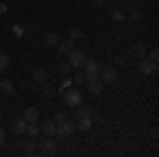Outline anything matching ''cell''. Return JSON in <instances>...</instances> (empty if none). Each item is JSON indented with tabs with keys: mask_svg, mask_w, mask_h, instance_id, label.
Listing matches in <instances>:
<instances>
[{
	"mask_svg": "<svg viewBox=\"0 0 159 157\" xmlns=\"http://www.w3.org/2000/svg\"><path fill=\"white\" fill-rule=\"evenodd\" d=\"M61 100H64V104H66V106L76 109V106L83 102V96H81V91H79V89H66V91L61 94Z\"/></svg>",
	"mask_w": 159,
	"mask_h": 157,
	"instance_id": "1",
	"label": "cell"
},
{
	"mask_svg": "<svg viewBox=\"0 0 159 157\" xmlns=\"http://www.w3.org/2000/svg\"><path fill=\"white\" fill-rule=\"evenodd\" d=\"M85 60H87V55L81 51V49H72V51L68 53V64H70L72 68H83Z\"/></svg>",
	"mask_w": 159,
	"mask_h": 157,
	"instance_id": "2",
	"label": "cell"
},
{
	"mask_svg": "<svg viewBox=\"0 0 159 157\" xmlns=\"http://www.w3.org/2000/svg\"><path fill=\"white\" fill-rule=\"evenodd\" d=\"M74 130H76V123L74 121H61V123H57V132H55V136H60V138H68V136H72Z\"/></svg>",
	"mask_w": 159,
	"mask_h": 157,
	"instance_id": "3",
	"label": "cell"
},
{
	"mask_svg": "<svg viewBox=\"0 0 159 157\" xmlns=\"http://www.w3.org/2000/svg\"><path fill=\"white\" fill-rule=\"evenodd\" d=\"M85 85H87V89H89V94H93V96H100L102 94V79H100L98 74H93V76H87V81H85Z\"/></svg>",
	"mask_w": 159,
	"mask_h": 157,
	"instance_id": "4",
	"label": "cell"
},
{
	"mask_svg": "<svg viewBox=\"0 0 159 157\" xmlns=\"http://www.w3.org/2000/svg\"><path fill=\"white\" fill-rule=\"evenodd\" d=\"M100 70H102V64H100L98 60H93V58H87L85 60V64H83V72H85L87 76L100 74Z\"/></svg>",
	"mask_w": 159,
	"mask_h": 157,
	"instance_id": "5",
	"label": "cell"
},
{
	"mask_svg": "<svg viewBox=\"0 0 159 157\" xmlns=\"http://www.w3.org/2000/svg\"><path fill=\"white\" fill-rule=\"evenodd\" d=\"M138 70H140V74H144V76H151V74H157V62H151V60L140 62Z\"/></svg>",
	"mask_w": 159,
	"mask_h": 157,
	"instance_id": "6",
	"label": "cell"
},
{
	"mask_svg": "<svg viewBox=\"0 0 159 157\" xmlns=\"http://www.w3.org/2000/svg\"><path fill=\"white\" fill-rule=\"evenodd\" d=\"M100 74H102V76H100V79H102V83H110V85H112L115 81H117V68H112V66L102 68Z\"/></svg>",
	"mask_w": 159,
	"mask_h": 157,
	"instance_id": "7",
	"label": "cell"
},
{
	"mask_svg": "<svg viewBox=\"0 0 159 157\" xmlns=\"http://www.w3.org/2000/svg\"><path fill=\"white\" fill-rule=\"evenodd\" d=\"M25 125H28V121L21 117V119H13L11 121V132L15 134V136H21V134H25Z\"/></svg>",
	"mask_w": 159,
	"mask_h": 157,
	"instance_id": "8",
	"label": "cell"
},
{
	"mask_svg": "<svg viewBox=\"0 0 159 157\" xmlns=\"http://www.w3.org/2000/svg\"><path fill=\"white\" fill-rule=\"evenodd\" d=\"M40 151H43V155H53V153L57 151V145H55V140H53V138H47V140H43V145H40Z\"/></svg>",
	"mask_w": 159,
	"mask_h": 157,
	"instance_id": "9",
	"label": "cell"
},
{
	"mask_svg": "<svg viewBox=\"0 0 159 157\" xmlns=\"http://www.w3.org/2000/svg\"><path fill=\"white\" fill-rule=\"evenodd\" d=\"M72 49H74V40H70V38H68V40H61V43H57V51H60L61 58H64V55H68Z\"/></svg>",
	"mask_w": 159,
	"mask_h": 157,
	"instance_id": "10",
	"label": "cell"
},
{
	"mask_svg": "<svg viewBox=\"0 0 159 157\" xmlns=\"http://www.w3.org/2000/svg\"><path fill=\"white\" fill-rule=\"evenodd\" d=\"M38 117H40V113H38V109H34V106H28L24 113V119L28 121V123H36Z\"/></svg>",
	"mask_w": 159,
	"mask_h": 157,
	"instance_id": "11",
	"label": "cell"
},
{
	"mask_svg": "<svg viewBox=\"0 0 159 157\" xmlns=\"http://www.w3.org/2000/svg\"><path fill=\"white\" fill-rule=\"evenodd\" d=\"M43 132H45V136H55V132H57V123L53 119H45V123H43Z\"/></svg>",
	"mask_w": 159,
	"mask_h": 157,
	"instance_id": "12",
	"label": "cell"
},
{
	"mask_svg": "<svg viewBox=\"0 0 159 157\" xmlns=\"http://www.w3.org/2000/svg\"><path fill=\"white\" fill-rule=\"evenodd\" d=\"M91 125H93V117H83V119H79V123H76V130H81V132H89Z\"/></svg>",
	"mask_w": 159,
	"mask_h": 157,
	"instance_id": "13",
	"label": "cell"
},
{
	"mask_svg": "<svg viewBox=\"0 0 159 157\" xmlns=\"http://www.w3.org/2000/svg\"><path fill=\"white\" fill-rule=\"evenodd\" d=\"M32 76H34V81H36V83H45L49 74H47L45 68H34V70H32Z\"/></svg>",
	"mask_w": 159,
	"mask_h": 157,
	"instance_id": "14",
	"label": "cell"
},
{
	"mask_svg": "<svg viewBox=\"0 0 159 157\" xmlns=\"http://www.w3.org/2000/svg\"><path fill=\"white\" fill-rule=\"evenodd\" d=\"M43 40H45V45H47V47H57V43H60V38H57L55 32H47Z\"/></svg>",
	"mask_w": 159,
	"mask_h": 157,
	"instance_id": "15",
	"label": "cell"
},
{
	"mask_svg": "<svg viewBox=\"0 0 159 157\" xmlns=\"http://www.w3.org/2000/svg\"><path fill=\"white\" fill-rule=\"evenodd\" d=\"M76 117H79V119H83V117H93V110L89 109V106L79 104V106H76Z\"/></svg>",
	"mask_w": 159,
	"mask_h": 157,
	"instance_id": "16",
	"label": "cell"
},
{
	"mask_svg": "<svg viewBox=\"0 0 159 157\" xmlns=\"http://www.w3.org/2000/svg\"><path fill=\"white\" fill-rule=\"evenodd\" d=\"M0 89H2V94L11 96L13 94V83L9 81V79H0Z\"/></svg>",
	"mask_w": 159,
	"mask_h": 157,
	"instance_id": "17",
	"label": "cell"
},
{
	"mask_svg": "<svg viewBox=\"0 0 159 157\" xmlns=\"http://www.w3.org/2000/svg\"><path fill=\"white\" fill-rule=\"evenodd\" d=\"M132 53H134L136 58H144V55H147V47H144L142 43H138V45H134V49H132Z\"/></svg>",
	"mask_w": 159,
	"mask_h": 157,
	"instance_id": "18",
	"label": "cell"
},
{
	"mask_svg": "<svg viewBox=\"0 0 159 157\" xmlns=\"http://www.w3.org/2000/svg\"><path fill=\"white\" fill-rule=\"evenodd\" d=\"M110 17H112L115 21H119V24L125 21V13H123L121 9H112V11H110Z\"/></svg>",
	"mask_w": 159,
	"mask_h": 157,
	"instance_id": "19",
	"label": "cell"
},
{
	"mask_svg": "<svg viewBox=\"0 0 159 157\" xmlns=\"http://www.w3.org/2000/svg\"><path fill=\"white\" fill-rule=\"evenodd\" d=\"M25 134H30L32 138H36L38 134H40V127L34 125V123H28V125H25Z\"/></svg>",
	"mask_w": 159,
	"mask_h": 157,
	"instance_id": "20",
	"label": "cell"
},
{
	"mask_svg": "<svg viewBox=\"0 0 159 157\" xmlns=\"http://www.w3.org/2000/svg\"><path fill=\"white\" fill-rule=\"evenodd\" d=\"M9 66H11V58L4 55V53H0V72H4Z\"/></svg>",
	"mask_w": 159,
	"mask_h": 157,
	"instance_id": "21",
	"label": "cell"
},
{
	"mask_svg": "<svg viewBox=\"0 0 159 157\" xmlns=\"http://www.w3.org/2000/svg\"><path fill=\"white\" fill-rule=\"evenodd\" d=\"M70 68H72V66H70L68 62H60V64H57V72H60V74H68V72H70Z\"/></svg>",
	"mask_w": 159,
	"mask_h": 157,
	"instance_id": "22",
	"label": "cell"
},
{
	"mask_svg": "<svg viewBox=\"0 0 159 157\" xmlns=\"http://www.w3.org/2000/svg\"><path fill=\"white\" fill-rule=\"evenodd\" d=\"M83 38V30L81 28H70V40H79Z\"/></svg>",
	"mask_w": 159,
	"mask_h": 157,
	"instance_id": "23",
	"label": "cell"
},
{
	"mask_svg": "<svg viewBox=\"0 0 159 157\" xmlns=\"http://www.w3.org/2000/svg\"><path fill=\"white\" fill-rule=\"evenodd\" d=\"M72 81H74L76 85H85V81H87V74H85V72H76V74L72 76Z\"/></svg>",
	"mask_w": 159,
	"mask_h": 157,
	"instance_id": "24",
	"label": "cell"
},
{
	"mask_svg": "<svg viewBox=\"0 0 159 157\" xmlns=\"http://www.w3.org/2000/svg\"><path fill=\"white\" fill-rule=\"evenodd\" d=\"M129 19H132V21H140V19H142V13L138 11V9H132V11H129Z\"/></svg>",
	"mask_w": 159,
	"mask_h": 157,
	"instance_id": "25",
	"label": "cell"
},
{
	"mask_svg": "<svg viewBox=\"0 0 159 157\" xmlns=\"http://www.w3.org/2000/svg\"><path fill=\"white\" fill-rule=\"evenodd\" d=\"M21 149H24V153L32 155V153H34V142H24V145H21Z\"/></svg>",
	"mask_w": 159,
	"mask_h": 157,
	"instance_id": "26",
	"label": "cell"
},
{
	"mask_svg": "<svg viewBox=\"0 0 159 157\" xmlns=\"http://www.w3.org/2000/svg\"><path fill=\"white\" fill-rule=\"evenodd\" d=\"M66 119H68V117H66V113H64V110H57V113H55V117H53L55 123H61V121H66Z\"/></svg>",
	"mask_w": 159,
	"mask_h": 157,
	"instance_id": "27",
	"label": "cell"
},
{
	"mask_svg": "<svg viewBox=\"0 0 159 157\" xmlns=\"http://www.w3.org/2000/svg\"><path fill=\"white\" fill-rule=\"evenodd\" d=\"M43 94H45L47 98H53V96H55V89H53L51 85H47V87H43Z\"/></svg>",
	"mask_w": 159,
	"mask_h": 157,
	"instance_id": "28",
	"label": "cell"
},
{
	"mask_svg": "<svg viewBox=\"0 0 159 157\" xmlns=\"http://www.w3.org/2000/svg\"><path fill=\"white\" fill-rule=\"evenodd\" d=\"M148 60H151V62H157V60H159V49H151V53H148Z\"/></svg>",
	"mask_w": 159,
	"mask_h": 157,
	"instance_id": "29",
	"label": "cell"
},
{
	"mask_svg": "<svg viewBox=\"0 0 159 157\" xmlns=\"http://www.w3.org/2000/svg\"><path fill=\"white\" fill-rule=\"evenodd\" d=\"M4 140H7V132L0 127V145H4Z\"/></svg>",
	"mask_w": 159,
	"mask_h": 157,
	"instance_id": "30",
	"label": "cell"
},
{
	"mask_svg": "<svg viewBox=\"0 0 159 157\" xmlns=\"http://www.w3.org/2000/svg\"><path fill=\"white\" fill-rule=\"evenodd\" d=\"M151 136H153V138H157V136H159V130H157V127H153V130H151Z\"/></svg>",
	"mask_w": 159,
	"mask_h": 157,
	"instance_id": "31",
	"label": "cell"
},
{
	"mask_svg": "<svg viewBox=\"0 0 159 157\" xmlns=\"http://www.w3.org/2000/svg\"><path fill=\"white\" fill-rule=\"evenodd\" d=\"M0 13H4V4H0Z\"/></svg>",
	"mask_w": 159,
	"mask_h": 157,
	"instance_id": "32",
	"label": "cell"
},
{
	"mask_svg": "<svg viewBox=\"0 0 159 157\" xmlns=\"http://www.w3.org/2000/svg\"><path fill=\"white\" fill-rule=\"evenodd\" d=\"M96 2H100V4H102V2H106V0H96Z\"/></svg>",
	"mask_w": 159,
	"mask_h": 157,
	"instance_id": "33",
	"label": "cell"
},
{
	"mask_svg": "<svg viewBox=\"0 0 159 157\" xmlns=\"http://www.w3.org/2000/svg\"><path fill=\"white\" fill-rule=\"evenodd\" d=\"M0 121H2V115H0Z\"/></svg>",
	"mask_w": 159,
	"mask_h": 157,
	"instance_id": "34",
	"label": "cell"
},
{
	"mask_svg": "<svg viewBox=\"0 0 159 157\" xmlns=\"http://www.w3.org/2000/svg\"><path fill=\"white\" fill-rule=\"evenodd\" d=\"M0 53H2V49H0Z\"/></svg>",
	"mask_w": 159,
	"mask_h": 157,
	"instance_id": "35",
	"label": "cell"
}]
</instances>
